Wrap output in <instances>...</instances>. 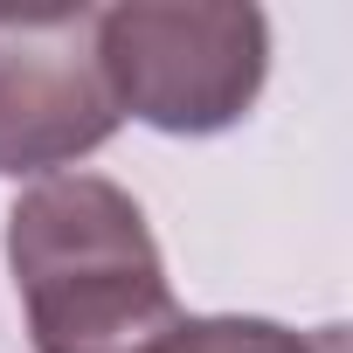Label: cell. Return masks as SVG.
<instances>
[{
  "instance_id": "obj_1",
  "label": "cell",
  "mask_w": 353,
  "mask_h": 353,
  "mask_svg": "<svg viewBox=\"0 0 353 353\" xmlns=\"http://www.w3.org/2000/svg\"><path fill=\"white\" fill-rule=\"evenodd\" d=\"M8 270L35 353H152L188 319L139 201L97 173H56L14 201Z\"/></svg>"
},
{
  "instance_id": "obj_2",
  "label": "cell",
  "mask_w": 353,
  "mask_h": 353,
  "mask_svg": "<svg viewBox=\"0 0 353 353\" xmlns=\"http://www.w3.org/2000/svg\"><path fill=\"white\" fill-rule=\"evenodd\" d=\"M97 63L118 97V118H145L152 132L208 139L229 132L270 70V21L256 8H132L97 14Z\"/></svg>"
},
{
  "instance_id": "obj_3",
  "label": "cell",
  "mask_w": 353,
  "mask_h": 353,
  "mask_svg": "<svg viewBox=\"0 0 353 353\" xmlns=\"http://www.w3.org/2000/svg\"><path fill=\"white\" fill-rule=\"evenodd\" d=\"M111 132L97 8H0V173H56Z\"/></svg>"
},
{
  "instance_id": "obj_4",
  "label": "cell",
  "mask_w": 353,
  "mask_h": 353,
  "mask_svg": "<svg viewBox=\"0 0 353 353\" xmlns=\"http://www.w3.org/2000/svg\"><path fill=\"white\" fill-rule=\"evenodd\" d=\"M152 353H346V332H291L277 319H181Z\"/></svg>"
}]
</instances>
